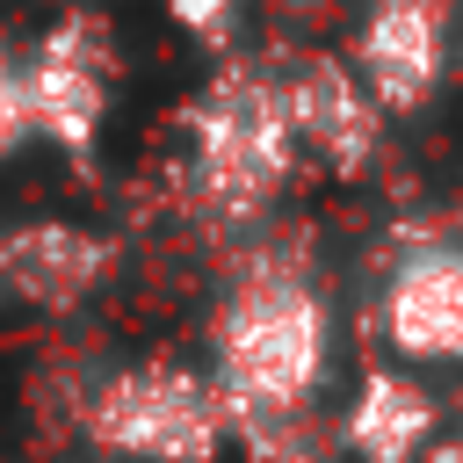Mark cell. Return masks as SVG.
<instances>
[{"label": "cell", "instance_id": "cell-5", "mask_svg": "<svg viewBox=\"0 0 463 463\" xmlns=\"http://www.w3.org/2000/svg\"><path fill=\"white\" fill-rule=\"evenodd\" d=\"M456 14L463 0H369L347 43V65L362 94L383 116H420L456 58Z\"/></svg>", "mask_w": 463, "mask_h": 463}, {"label": "cell", "instance_id": "cell-14", "mask_svg": "<svg viewBox=\"0 0 463 463\" xmlns=\"http://www.w3.org/2000/svg\"><path fill=\"white\" fill-rule=\"evenodd\" d=\"M449 72L463 80V14H456V58H449Z\"/></svg>", "mask_w": 463, "mask_h": 463}, {"label": "cell", "instance_id": "cell-6", "mask_svg": "<svg viewBox=\"0 0 463 463\" xmlns=\"http://www.w3.org/2000/svg\"><path fill=\"white\" fill-rule=\"evenodd\" d=\"M376 326L398 362L463 369V239H412L383 275Z\"/></svg>", "mask_w": 463, "mask_h": 463}, {"label": "cell", "instance_id": "cell-3", "mask_svg": "<svg viewBox=\"0 0 463 463\" xmlns=\"http://www.w3.org/2000/svg\"><path fill=\"white\" fill-rule=\"evenodd\" d=\"M80 434L101 456H123V463H217L232 449L217 383L188 362L109 369L80 398Z\"/></svg>", "mask_w": 463, "mask_h": 463}, {"label": "cell", "instance_id": "cell-13", "mask_svg": "<svg viewBox=\"0 0 463 463\" xmlns=\"http://www.w3.org/2000/svg\"><path fill=\"white\" fill-rule=\"evenodd\" d=\"M420 463H463V412H456V420L427 441V456H420Z\"/></svg>", "mask_w": 463, "mask_h": 463}, {"label": "cell", "instance_id": "cell-8", "mask_svg": "<svg viewBox=\"0 0 463 463\" xmlns=\"http://www.w3.org/2000/svg\"><path fill=\"white\" fill-rule=\"evenodd\" d=\"M116 275V239L72 217H14L0 224V297L29 311H80L101 282Z\"/></svg>", "mask_w": 463, "mask_h": 463}, {"label": "cell", "instance_id": "cell-2", "mask_svg": "<svg viewBox=\"0 0 463 463\" xmlns=\"http://www.w3.org/2000/svg\"><path fill=\"white\" fill-rule=\"evenodd\" d=\"M217 405H268V412H304L318 405L333 376V311L326 289L304 268H253L210 333V369Z\"/></svg>", "mask_w": 463, "mask_h": 463}, {"label": "cell", "instance_id": "cell-10", "mask_svg": "<svg viewBox=\"0 0 463 463\" xmlns=\"http://www.w3.org/2000/svg\"><path fill=\"white\" fill-rule=\"evenodd\" d=\"M224 441L246 463H326L340 449V427L318 420V405L304 412H268V405H224Z\"/></svg>", "mask_w": 463, "mask_h": 463}, {"label": "cell", "instance_id": "cell-4", "mask_svg": "<svg viewBox=\"0 0 463 463\" xmlns=\"http://www.w3.org/2000/svg\"><path fill=\"white\" fill-rule=\"evenodd\" d=\"M116 29L94 7H72L58 22H43L22 51V94H29V137H43L51 152H65L72 166H94L101 137H109V109H116Z\"/></svg>", "mask_w": 463, "mask_h": 463}, {"label": "cell", "instance_id": "cell-12", "mask_svg": "<svg viewBox=\"0 0 463 463\" xmlns=\"http://www.w3.org/2000/svg\"><path fill=\"white\" fill-rule=\"evenodd\" d=\"M29 145V94H22V43L0 29V159Z\"/></svg>", "mask_w": 463, "mask_h": 463}, {"label": "cell", "instance_id": "cell-7", "mask_svg": "<svg viewBox=\"0 0 463 463\" xmlns=\"http://www.w3.org/2000/svg\"><path fill=\"white\" fill-rule=\"evenodd\" d=\"M282 101L297 152L318 159L333 181H354L383 145V109L362 94L354 65L333 51H282Z\"/></svg>", "mask_w": 463, "mask_h": 463}, {"label": "cell", "instance_id": "cell-11", "mask_svg": "<svg viewBox=\"0 0 463 463\" xmlns=\"http://www.w3.org/2000/svg\"><path fill=\"white\" fill-rule=\"evenodd\" d=\"M159 7H166V22H174L195 51H210V58H232V51H239L246 0H159Z\"/></svg>", "mask_w": 463, "mask_h": 463}, {"label": "cell", "instance_id": "cell-1", "mask_svg": "<svg viewBox=\"0 0 463 463\" xmlns=\"http://www.w3.org/2000/svg\"><path fill=\"white\" fill-rule=\"evenodd\" d=\"M181 181L195 217L210 224H260L282 188L297 181V130L282 101V51H232L210 80L181 101Z\"/></svg>", "mask_w": 463, "mask_h": 463}, {"label": "cell", "instance_id": "cell-9", "mask_svg": "<svg viewBox=\"0 0 463 463\" xmlns=\"http://www.w3.org/2000/svg\"><path fill=\"white\" fill-rule=\"evenodd\" d=\"M434 434H441V398L412 369H362L340 412V449L354 463H420Z\"/></svg>", "mask_w": 463, "mask_h": 463}]
</instances>
